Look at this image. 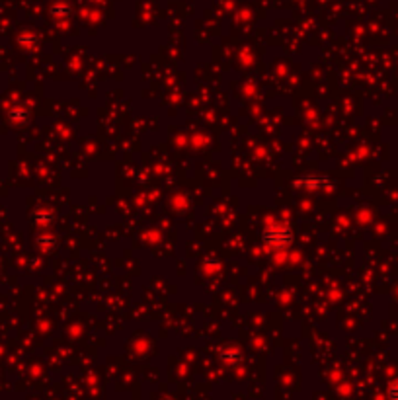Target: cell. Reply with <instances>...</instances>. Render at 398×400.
<instances>
[{
    "instance_id": "cell-1",
    "label": "cell",
    "mask_w": 398,
    "mask_h": 400,
    "mask_svg": "<svg viewBox=\"0 0 398 400\" xmlns=\"http://www.w3.org/2000/svg\"><path fill=\"white\" fill-rule=\"evenodd\" d=\"M389 396H390V400H398V382H394V385L390 387Z\"/></svg>"
}]
</instances>
